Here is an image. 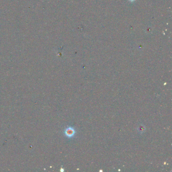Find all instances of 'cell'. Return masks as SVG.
Returning <instances> with one entry per match:
<instances>
[{
	"mask_svg": "<svg viewBox=\"0 0 172 172\" xmlns=\"http://www.w3.org/2000/svg\"><path fill=\"white\" fill-rule=\"evenodd\" d=\"M65 132H66L67 136L71 137L74 135L75 131L74 129L72 128H69L67 129Z\"/></svg>",
	"mask_w": 172,
	"mask_h": 172,
	"instance_id": "6da1fadb",
	"label": "cell"
}]
</instances>
